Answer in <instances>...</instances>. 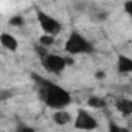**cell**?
I'll list each match as a JSON object with an SVG mask.
<instances>
[{"label":"cell","instance_id":"cell-1","mask_svg":"<svg viewBox=\"0 0 132 132\" xmlns=\"http://www.w3.org/2000/svg\"><path fill=\"white\" fill-rule=\"evenodd\" d=\"M37 81V87H39V96L40 100L51 109H57L62 110L64 107H67L72 103V96L67 90H64L62 87H59L57 84L42 79V78H34Z\"/></svg>","mask_w":132,"mask_h":132},{"label":"cell","instance_id":"cell-2","mask_svg":"<svg viewBox=\"0 0 132 132\" xmlns=\"http://www.w3.org/2000/svg\"><path fill=\"white\" fill-rule=\"evenodd\" d=\"M65 51L70 53V54H81V53H90L93 51V47L92 44L79 33L73 31L70 34V37L67 39V42H65Z\"/></svg>","mask_w":132,"mask_h":132},{"label":"cell","instance_id":"cell-3","mask_svg":"<svg viewBox=\"0 0 132 132\" xmlns=\"http://www.w3.org/2000/svg\"><path fill=\"white\" fill-rule=\"evenodd\" d=\"M37 20H39V25H40V28L44 30V33L48 34V36H53V37H54V36L61 31V28H62V25H61L54 17L45 14L44 11H37Z\"/></svg>","mask_w":132,"mask_h":132},{"label":"cell","instance_id":"cell-4","mask_svg":"<svg viewBox=\"0 0 132 132\" xmlns=\"http://www.w3.org/2000/svg\"><path fill=\"white\" fill-rule=\"evenodd\" d=\"M42 62V67L48 72V73H61L65 65L69 64V61H65L62 56H57V54H47L45 57L40 59Z\"/></svg>","mask_w":132,"mask_h":132},{"label":"cell","instance_id":"cell-5","mask_svg":"<svg viewBox=\"0 0 132 132\" xmlns=\"http://www.w3.org/2000/svg\"><path fill=\"white\" fill-rule=\"evenodd\" d=\"M98 123L96 120L84 109H79L78 110V115L75 118V127L76 129H81V130H92V129H96Z\"/></svg>","mask_w":132,"mask_h":132},{"label":"cell","instance_id":"cell-6","mask_svg":"<svg viewBox=\"0 0 132 132\" xmlns=\"http://www.w3.org/2000/svg\"><path fill=\"white\" fill-rule=\"evenodd\" d=\"M115 107L123 117H130L132 115V100L127 98H118L115 101Z\"/></svg>","mask_w":132,"mask_h":132},{"label":"cell","instance_id":"cell-7","mask_svg":"<svg viewBox=\"0 0 132 132\" xmlns=\"http://www.w3.org/2000/svg\"><path fill=\"white\" fill-rule=\"evenodd\" d=\"M118 73H132V59L124 56V54H120L118 56Z\"/></svg>","mask_w":132,"mask_h":132},{"label":"cell","instance_id":"cell-8","mask_svg":"<svg viewBox=\"0 0 132 132\" xmlns=\"http://www.w3.org/2000/svg\"><path fill=\"white\" fill-rule=\"evenodd\" d=\"M0 42H2V45H3L5 48H8V50H11V51H16L17 47H19L17 39H16L14 36L8 34V33H3L2 36H0Z\"/></svg>","mask_w":132,"mask_h":132},{"label":"cell","instance_id":"cell-9","mask_svg":"<svg viewBox=\"0 0 132 132\" xmlns=\"http://www.w3.org/2000/svg\"><path fill=\"white\" fill-rule=\"evenodd\" d=\"M53 120H54V123H56V124L64 126V124L70 123V115H69V112H65V110H57V112H54Z\"/></svg>","mask_w":132,"mask_h":132},{"label":"cell","instance_id":"cell-10","mask_svg":"<svg viewBox=\"0 0 132 132\" xmlns=\"http://www.w3.org/2000/svg\"><path fill=\"white\" fill-rule=\"evenodd\" d=\"M87 104L93 109H104L106 107V100L103 98H98V96H90L87 100Z\"/></svg>","mask_w":132,"mask_h":132},{"label":"cell","instance_id":"cell-11","mask_svg":"<svg viewBox=\"0 0 132 132\" xmlns=\"http://www.w3.org/2000/svg\"><path fill=\"white\" fill-rule=\"evenodd\" d=\"M109 132H129V129L123 127V126H120V124H117L113 121H110L109 123Z\"/></svg>","mask_w":132,"mask_h":132},{"label":"cell","instance_id":"cell-12","mask_svg":"<svg viewBox=\"0 0 132 132\" xmlns=\"http://www.w3.org/2000/svg\"><path fill=\"white\" fill-rule=\"evenodd\" d=\"M53 42H54V37H53V36L44 34V36L40 37V44H42L44 47H50V45H53Z\"/></svg>","mask_w":132,"mask_h":132},{"label":"cell","instance_id":"cell-13","mask_svg":"<svg viewBox=\"0 0 132 132\" xmlns=\"http://www.w3.org/2000/svg\"><path fill=\"white\" fill-rule=\"evenodd\" d=\"M10 23H11V25H16V27H20V25L23 23V19H22L20 16H16V17H13V19L10 20Z\"/></svg>","mask_w":132,"mask_h":132},{"label":"cell","instance_id":"cell-14","mask_svg":"<svg viewBox=\"0 0 132 132\" xmlns=\"http://www.w3.org/2000/svg\"><path fill=\"white\" fill-rule=\"evenodd\" d=\"M16 132H34V129H31V127H28V126L22 124V126H19V127L16 129Z\"/></svg>","mask_w":132,"mask_h":132},{"label":"cell","instance_id":"cell-15","mask_svg":"<svg viewBox=\"0 0 132 132\" xmlns=\"http://www.w3.org/2000/svg\"><path fill=\"white\" fill-rule=\"evenodd\" d=\"M124 10H126V13L132 17V2H126V3H124Z\"/></svg>","mask_w":132,"mask_h":132},{"label":"cell","instance_id":"cell-16","mask_svg":"<svg viewBox=\"0 0 132 132\" xmlns=\"http://www.w3.org/2000/svg\"><path fill=\"white\" fill-rule=\"evenodd\" d=\"M95 76H96L98 79H103V78H104V72H96V73H95Z\"/></svg>","mask_w":132,"mask_h":132}]
</instances>
